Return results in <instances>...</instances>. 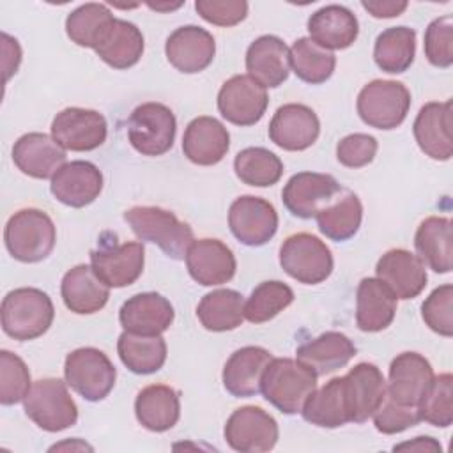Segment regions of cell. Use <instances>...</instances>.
<instances>
[{
    "instance_id": "cell-1",
    "label": "cell",
    "mask_w": 453,
    "mask_h": 453,
    "mask_svg": "<svg viewBox=\"0 0 453 453\" xmlns=\"http://www.w3.org/2000/svg\"><path fill=\"white\" fill-rule=\"evenodd\" d=\"M317 389V375L297 359L273 357L267 365L260 393L283 414L301 412L308 396Z\"/></svg>"
},
{
    "instance_id": "cell-2",
    "label": "cell",
    "mask_w": 453,
    "mask_h": 453,
    "mask_svg": "<svg viewBox=\"0 0 453 453\" xmlns=\"http://www.w3.org/2000/svg\"><path fill=\"white\" fill-rule=\"evenodd\" d=\"M2 329L18 342L42 336L55 317L50 296L34 287L11 290L2 301Z\"/></svg>"
},
{
    "instance_id": "cell-3",
    "label": "cell",
    "mask_w": 453,
    "mask_h": 453,
    "mask_svg": "<svg viewBox=\"0 0 453 453\" xmlns=\"http://www.w3.org/2000/svg\"><path fill=\"white\" fill-rule=\"evenodd\" d=\"M124 219L140 241L157 244L173 260L186 258L188 248L195 241L191 226L161 207L136 205L124 212Z\"/></svg>"
},
{
    "instance_id": "cell-4",
    "label": "cell",
    "mask_w": 453,
    "mask_h": 453,
    "mask_svg": "<svg viewBox=\"0 0 453 453\" xmlns=\"http://www.w3.org/2000/svg\"><path fill=\"white\" fill-rule=\"evenodd\" d=\"M4 241L12 258L25 264H35L53 251L57 230L44 211L21 209L9 218L4 230Z\"/></svg>"
},
{
    "instance_id": "cell-5",
    "label": "cell",
    "mask_w": 453,
    "mask_h": 453,
    "mask_svg": "<svg viewBox=\"0 0 453 453\" xmlns=\"http://www.w3.org/2000/svg\"><path fill=\"white\" fill-rule=\"evenodd\" d=\"M23 407L25 414L46 432H60L78 421V407L67 391V382L55 377L35 380Z\"/></svg>"
},
{
    "instance_id": "cell-6",
    "label": "cell",
    "mask_w": 453,
    "mask_h": 453,
    "mask_svg": "<svg viewBox=\"0 0 453 453\" xmlns=\"http://www.w3.org/2000/svg\"><path fill=\"white\" fill-rule=\"evenodd\" d=\"M356 108L361 120L370 127L395 129L409 113L411 92L402 81L373 80L359 90Z\"/></svg>"
},
{
    "instance_id": "cell-7",
    "label": "cell",
    "mask_w": 453,
    "mask_h": 453,
    "mask_svg": "<svg viewBox=\"0 0 453 453\" xmlns=\"http://www.w3.org/2000/svg\"><path fill=\"white\" fill-rule=\"evenodd\" d=\"M64 377L67 386H71L80 396L88 402H99L113 389L117 370L103 350L81 347L67 354Z\"/></svg>"
},
{
    "instance_id": "cell-8",
    "label": "cell",
    "mask_w": 453,
    "mask_h": 453,
    "mask_svg": "<svg viewBox=\"0 0 453 453\" xmlns=\"http://www.w3.org/2000/svg\"><path fill=\"white\" fill-rule=\"evenodd\" d=\"M283 271L304 285H317L333 273L331 250L317 235L299 232L288 235L280 248Z\"/></svg>"
},
{
    "instance_id": "cell-9",
    "label": "cell",
    "mask_w": 453,
    "mask_h": 453,
    "mask_svg": "<svg viewBox=\"0 0 453 453\" xmlns=\"http://www.w3.org/2000/svg\"><path fill=\"white\" fill-rule=\"evenodd\" d=\"M177 120L161 103H143L127 119V140L143 156H163L173 145Z\"/></svg>"
},
{
    "instance_id": "cell-10",
    "label": "cell",
    "mask_w": 453,
    "mask_h": 453,
    "mask_svg": "<svg viewBox=\"0 0 453 453\" xmlns=\"http://www.w3.org/2000/svg\"><path fill=\"white\" fill-rule=\"evenodd\" d=\"M143 244L138 241L119 244L115 235L110 241L103 235L97 250L90 251V265L103 283L122 288L134 283L143 273Z\"/></svg>"
},
{
    "instance_id": "cell-11",
    "label": "cell",
    "mask_w": 453,
    "mask_h": 453,
    "mask_svg": "<svg viewBox=\"0 0 453 453\" xmlns=\"http://www.w3.org/2000/svg\"><path fill=\"white\" fill-rule=\"evenodd\" d=\"M225 441L241 453H265L278 442V423L262 407L244 405L235 409L225 423Z\"/></svg>"
},
{
    "instance_id": "cell-12",
    "label": "cell",
    "mask_w": 453,
    "mask_h": 453,
    "mask_svg": "<svg viewBox=\"0 0 453 453\" xmlns=\"http://www.w3.org/2000/svg\"><path fill=\"white\" fill-rule=\"evenodd\" d=\"M269 104L265 88L248 74H235L218 92V110L223 119L235 126L257 124Z\"/></svg>"
},
{
    "instance_id": "cell-13",
    "label": "cell",
    "mask_w": 453,
    "mask_h": 453,
    "mask_svg": "<svg viewBox=\"0 0 453 453\" xmlns=\"http://www.w3.org/2000/svg\"><path fill=\"white\" fill-rule=\"evenodd\" d=\"M108 126L104 117L96 110L65 108L58 111L51 122L53 140L73 152L94 150L104 143Z\"/></svg>"
},
{
    "instance_id": "cell-14",
    "label": "cell",
    "mask_w": 453,
    "mask_h": 453,
    "mask_svg": "<svg viewBox=\"0 0 453 453\" xmlns=\"http://www.w3.org/2000/svg\"><path fill=\"white\" fill-rule=\"evenodd\" d=\"M228 226L237 241L246 246H262L278 230V212L271 202L260 196L244 195L228 209Z\"/></svg>"
},
{
    "instance_id": "cell-15",
    "label": "cell",
    "mask_w": 453,
    "mask_h": 453,
    "mask_svg": "<svg viewBox=\"0 0 453 453\" xmlns=\"http://www.w3.org/2000/svg\"><path fill=\"white\" fill-rule=\"evenodd\" d=\"M342 186L329 173L299 172L288 179L281 191V200L290 214L310 219L315 218L320 209L340 195Z\"/></svg>"
},
{
    "instance_id": "cell-16",
    "label": "cell",
    "mask_w": 453,
    "mask_h": 453,
    "mask_svg": "<svg viewBox=\"0 0 453 453\" xmlns=\"http://www.w3.org/2000/svg\"><path fill=\"white\" fill-rule=\"evenodd\" d=\"M320 133L317 113L306 104L288 103L276 110L269 122V138L283 150H304L311 147Z\"/></svg>"
},
{
    "instance_id": "cell-17",
    "label": "cell",
    "mask_w": 453,
    "mask_h": 453,
    "mask_svg": "<svg viewBox=\"0 0 453 453\" xmlns=\"http://www.w3.org/2000/svg\"><path fill=\"white\" fill-rule=\"evenodd\" d=\"M434 380L430 361L418 352H402L389 365L386 395L400 403L416 407Z\"/></svg>"
},
{
    "instance_id": "cell-18",
    "label": "cell",
    "mask_w": 453,
    "mask_h": 453,
    "mask_svg": "<svg viewBox=\"0 0 453 453\" xmlns=\"http://www.w3.org/2000/svg\"><path fill=\"white\" fill-rule=\"evenodd\" d=\"M168 62L184 74H195L211 65L216 42L211 32L196 25H184L175 28L165 44Z\"/></svg>"
},
{
    "instance_id": "cell-19",
    "label": "cell",
    "mask_w": 453,
    "mask_h": 453,
    "mask_svg": "<svg viewBox=\"0 0 453 453\" xmlns=\"http://www.w3.org/2000/svg\"><path fill=\"white\" fill-rule=\"evenodd\" d=\"M186 265L189 276L203 287L230 281L237 269L232 250L219 239L193 241L186 253Z\"/></svg>"
},
{
    "instance_id": "cell-20",
    "label": "cell",
    "mask_w": 453,
    "mask_h": 453,
    "mask_svg": "<svg viewBox=\"0 0 453 453\" xmlns=\"http://www.w3.org/2000/svg\"><path fill=\"white\" fill-rule=\"evenodd\" d=\"M345 398L352 423H365L386 398V380L373 363H357L343 375Z\"/></svg>"
},
{
    "instance_id": "cell-21",
    "label": "cell",
    "mask_w": 453,
    "mask_h": 453,
    "mask_svg": "<svg viewBox=\"0 0 453 453\" xmlns=\"http://www.w3.org/2000/svg\"><path fill=\"white\" fill-rule=\"evenodd\" d=\"M50 191L60 203L80 209L92 203L103 191V173L90 161L65 163L51 177Z\"/></svg>"
},
{
    "instance_id": "cell-22",
    "label": "cell",
    "mask_w": 453,
    "mask_h": 453,
    "mask_svg": "<svg viewBox=\"0 0 453 453\" xmlns=\"http://www.w3.org/2000/svg\"><path fill=\"white\" fill-rule=\"evenodd\" d=\"M377 278L389 287L396 299H412L426 287V269L418 255L396 248L386 251L375 265Z\"/></svg>"
},
{
    "instance_id": "cell-23",
    "label": "cell",
    "mask_w": 453,
    "mask_h": 453,
    "mask_svg": "<svg viewBox=\"0 0 453 453\" xmlns=\"http://www.w3.org/2000/svg\"><path fill=\"white\" fill-rule=\"evenodd\" d=\"M65 149L44 133H27L12 147L14 165L34 179L53 177L65 165Z\"/></svg>"
},
{
    "instance_id": "cell-24",
    "label": "cell",
    "mask_w": 453,
    "mask_h": 453,
    "mask_svg": "<svg viewBox=\"0 0 453 453\" xmlns=\"http://www.w3.org/2000/svg\"><path fill=\"white\" fill-rule=\"evenodd\" d=\"M412 133L418 147L432 159L448 161L453 154L451 101L426 103L414 119Z\"/></svg>"
},
{
    "instance_id": "cell-25",
    "label": "cell",
    "mask_w": 453,
    "mask_h": 453,
    "mask_svg": "<svg viewBox=\"0 0 453 453\" xmlns=\"http://www.w3.org/2000/svg\"><path fill=\"white\" fill-rule=\"evenodd\" d=\"M173 317V306L157 292L136 294L129 297L119 311L124 331L136 334H161L172 326Z\"/></svg>"
},
{
    "instance_id": "cell-26",
    "label": "cell",
    "mask_w": 453,
    "mask_h": 453,
    "mask_svg": "<svg viewBox=\"0 0 453 453\" xmlns=\"http://www.w3.org/2000/svg\"><path fill=\"white\" fill-rule=\"evenodd\" d=\"M248 76L264 88L280 87L290 73V51L276 35H260L246 51Z\"/></svg>"
},
{
    "instance_id": "cell-27",
    "label": "cell",
    "mask_w": 453,
    "mask_h": 453,
    "mask_svg": "<svg viewBox=\"0 0 453 453\" xmlns=\"http://www.w3.org/2000/svg\"><path fill=\"white\" fill-rule=\"evenodd\" d=\"M230 149V134L226 127L214 117L193 119L182 136L184 156L200 166L219 163Z\"/></svg>"
},
{
    "instance_id": "cell-28",
    "label": "cell",
    "mask_w": 453,
    "mask_h": 453,
    "mask_svg": "<svg viewBox=\"0 0 453 453\" xmlns=\"http://www.w3.org/2000/svg\"><path fill=\"white\" fill-rule=\"evenodd\" d=\"M273 356L267 349L248 345L235 350L223 366V386L237 398L255 396L260 393L262 375Z\"/></svg>"
},
{
    "instance_id": "cell-29",
    "label": "cell",
    "mask_w": 453,
    "mask_h": 453,
    "mask_svg": "<svg viewBox=\"0 0 453 453\" xmlns=\"http://www.w3.org/2000/svg\"><path fill=\"white\" fill-rule=\"evenodd\" d=\"M60 294L67 310L78 315H90L104 308L110 287L99 280L92 265L78 264L64 274Z\"/></svg>"
},
{
    "instance_id": "cell-30",
    "label": "cell",
    "mask_w": 453,
    "mask_h": 453,
    "mask_svg": "<svg viewBox=\"0 0 453 453\" xmlns=\"http://www.w3.org/2000/svg\"><path fill=\"white\" fill-rule=\"evenodd\" d=\"M310 39L326 50H345L359 34L356 14L343 5H324L308 19Z\"/></svg>"
},
{
    "instance_id": "cell-31",
    "label": "cell",
    "mask_w": 453,
    "mask_h": 453,
    "mask_svg": "<svg viewBox=\"0 0 453 453\" xmlns=\"http://www.w3.org/2000/svg\"><path fill=\"white\" fill-rule=\"evenodd\" d=\"M396 313V297L379 278H363L356 292V324L365 333L386 329Z\"/></svg>"
},
{
    "instance_id": "cell-32",
    "label": "cell",
    "mask_w": 453,
    "mask_h": 453,
    "mask_svg": "<svg viewBox=\"0 0 453 453\" xmlns=\"http://www.w3.org/2000/svg\"><path fill=\"white\" fill-rule=\"evenodd\" d=\"M356 356V345L340 331H327L320 336L303 343L296 359L315 372V375H327L343 368Z\"/></svg>"
},
{
    "instance_id": "cell-33",
    "label": "cell",
    "mask_w": 453,
    "mask_h": 453,
    "mask_svg": "<svg viewBox=\"0 0 453 453\" xmlns=\"http://www.w3.org/2000/svg\"><path fill=\"white\" fill-rule=\"evenodd\" d=\"M134 414L143 428L166 432L177 425L180 416L179 393L166 384H150L138 393Z\"/></svg>"
},
{
    "instance_id": "cell-34",
    "label": "cell",
    "mask_w": 453,
    "mask_h": 453,
    "mask_svg": "<svg viewBox=\"0 0 453 453\" xmlns=\"http://www.w3.org/2000/svg\"><path fill=\"white\" fill-rule=\"evenodd\" d=\"M414 248L419 260L434 273H449L453 265L451 219L442 216H430L421 221L414 235Z\"/></svg>"
},
{
    "instance_id": "cell-35",
    "label": "cell",
    "mask_w": 453,
    "mask_h": 453,
    "mask_svg": "<svg viewBox=\"0 0 453 453\" xmlns=\"http://www.w3.org/2000/svg\"><path fill=\"white\" fill-rule=\"evenodd\" d=\"M94 51L110 67L129 69L143 55V35L134 23L115 18Z\"/></svg>"
},
{
    "instance_id": "cell-36",
    "label": "cell",
    "mask_w": 453,
    "mask_h": 453,
    "mask_svg": "<svg viewBox=\"0 0 453 453\" xmlns=\"http://www.w3.org/2000/svg\"><path fill=\"white\" fill-rule=\"evenodd\" d=\"M303 418L320 428H338L350 421L343 377H334L315 389L301 409Z\"/></svg>"
},
{
    "instance_id": "cell-37",
    "label": "cell",
    "mask_w": 453,
    "mask_h": 453,
    "mask_svg": "<svg viewBox=\"0 0 453 453\" xmlns=\"http://www.w3.org/2000/svg\"><path fill=\"white\" fill-rule=\"evenodd\" d=\"M117 352L124 366L138 375H149L163 368L166 342L161 334H136L124 331L117 342Z\"/></svg>"
},
{
    "instance_id": "cell-38",
    "label": "cell",
    "mask_w": 453,
    "mask_h": 453,
    "mask_svg": "<svg viewBox=\"0 0 453 453\" xmlns=\"http://www.w3.org/2000/svg\"><path fill=\"white\" fill-rule=\"evenodd\" d=\"M196 317L207 331H232L244 320V299L232 288L212 290L200 299Z\"/></svg>"
},
{
    "instance_id": "cell-39",
    "label": "cell",
    "mask_w": 453,
    "mask_h": 453,
    "mask_svg": "<svg viewBox=\"0 0 453 453\" xmlns=\"http://www.w3.org/2000/svg\"><path fill=\"white\" fill-rule=\"evenodd\" d=\"M416 55V32L409 27H389L382 30L373 46V60L384 73H405Z\"/></svg>"
},
{
    "instance_id": "cell-40",
    "label": "cell",
    "mask_w": 453,
    "mask_h": 453,
    "mask_svg": "<svg viewBox=\"0 0 453 453\" xmlns=\"http://www.w3.org/2000/svg\"><path fill=\"white\" fill-rule=\"evenodd\" d=\"M319 230L331 241H347L354 237L361 226L363 205L352 191H345L343 196H338L315 216Z\"/></svg>"
},
{
    "instance_id": "cell-41",
    "label": "cell",
    "mask_w": 453,
    "mask_h": 453,
    "mask_svg": "<svg viewBox=\"0 0 453 453\" xmlns=\"http://www.w3.org/2000/svg\"><path fill=\"white\" fill-rule=\"evenodd\" d=\"M113 21L115 16L104 4L90 2L76 7L65 18V32L74 44L96 50Z\"/></svg>"
},
{
    "instance_id": "cell-42",
    "label": "cell",
    "mask_w": 453,
    "mask_h": 453,
    "mask_svg": "<svg viewBox=\"0 0 453 453\" xmlns=\"http://www.w3.org/2000/svg\"><path fill=\"white\" fill-rule=\"evenodd\" d=\"M288 51L292 71L299 80L310 85L324 83L336 67L334 53L319 46L310 37H299Z\"/></svg>"
},
{
    "instance_id": "cell-43",
    "label": "cell",
    "mask_w": 453,
    "mask_h": 453,
    "mask_svg": "<svg viewBox=\"0 0 453 453\" xmlns=\"http://www.w3.org/2000/svg\"><path fill=\"white\" fill-rule=\"evenodd\" d=\"M235 175L241 182L255 188L276 184L283 173L281 159L264 147H246L234 159Z\"/></svg>"
},
{
    "instance_id": "cell-44",
    "label": "cell",
    "mask_w": 453,
    "mask_h": 453,
    "mask_svg": "<svg viewBox=\"0 0 453 453\" xmlns=\"http://www.w3.org/2000/svg\"><path fill=\"white\" fill-rule=\"evenodd\" d=\"M294 301V290L278 280L257 285L244 303V319L251 324H262L274 319Z\"/></svg>"
},
{
    "instance_id": "cell-45",
    "label": "cell",
    "mask_w": 453,
    "mask_h": 453,
    "mask_svg": "<svg viewBox=\"0 0 453 453\" xmlns=\"http://www.w3.org/2000/svg\"><path fill=\"white\" fill-rule=\"evenodd\" d=\"M418 407L419 419L439 428L453 423V377L451 373L434 375L432 384L421 396Z\"/></svg>"
},
{
    "instance_id": "cell-46",
    "label": "cell",
    "mask_w": 453,
    "mask_h": 453,
    "mask_svg": "<svg viewBox=\"0 0 453 453\" xmlns=\"http://www.w3.org/2000/svg\"><path fill=\"white\" fill-rule=\"evenodd\" d=\"M32 388L30 372L25 361L11 350L0 352V402L2 405H14L28 395Z\"/></svg>"
},
{
    "instance_id": "cell-47",
    "label": "cell",
    "mask_w": 453,
    "mask_h": 453,
    "mask_svg": "<svg viewBox=\"0 0 453 453\" xmlns=\"http://www.w3.org/2000/svg\"><path fill=\"white\" fill-rule=\"evenodd\" d=\"M425 324L437 334L449 338L453 334V285L437 287L421 304Z\"/></svg>"
},
{
    "instance_id": "cell-48",
    "label": "cell",
    "mask_w": 453,
    "mask_h": 453,
    "mask_svg": "<svg viewBox=\"0 0 453 453\" xmlns=\"http://www.w3.org/2000/svg\"><path fill=\"white\" fill-rule=\"evenodd\" d=\"M425 57L435 67L453 64V18H435L425 30Z\"/></svg>"
},
{
    "instance_id": "cell-49",
    "label": "cell",
    "mask_w": 453,
    "mask_h": 453,
    "mask_svg": "<svg viewBox=\"0 0 453 453\" xmlns=\"http://www.w3.org/2000/svg\"><path fill=\"white\" fill-rule=\"evenodd\" d=\"M372 418H373L375 428L386 435L400 434L421 421L419 414H418V407L400 405V403L393 402L388 395H386L384 402L380 403V407L373 412Z\"/></svg>"
},
{
    "instance_id": "cell-50",
    "label": "cell",
    "mask_w": 453,
    "mask_h": 453,
    "mask_svg": "<svg viewBox=\"0 0 453 453\" xmlns=\"http://www.w3.org/2000/svg\"><path fill=\"white\" fill-rule=\"evenodd\" d=\"M377 140L366 133L343 136L336 145V157L347 168H361L373 161L377 154Z\"/></svg>"
},
{
    "instance_id": "cell-51",
    "label": "cell",
    "mask_w": 453,
    "mask_h": 453,
    "mask_svg": "<svg viewBox=\"0 0 453 453\" xmlns=\"http://www.w3.org/2000/svg\"><path fill=\"white\" fill-rule=\"evenodd\" d=\"M195 9L216 27H234L248 16V2L244 0H196Z\"/></svg>"
},
{
    "instance_id": "cell-52",
    "label": "cell",
    "mask_w": 453,
    "mask_h": 453,
    "mask_svg": "<svg viewBox=\"0 0 453 453\" xmlns=\"http://www.w3.org/2000/svg\"><path fill=\"white\" fill-rule=\"evenodd\" d=\"M361 5L373 18H395L407 9V2L403 0H363Z\"/></svg>"
},
{
    "instance_id": "cell-53",
    "label": "cell",
    "mask_w": 453,
    "mask_h": 453,
    "mask_svg": "<svg viewBox=\"0 0 453 453\" xmlns=\"http://www.w3.org/2000/svg\"><path fill=\"white\" fill-rule=\"evenodd\" d=\"M396 449H414V451H441V444L434 437H416L411 442H403L393 448Z\"/></svg>"
},
{
    "instance_id": "cell-54",
    "label": "cell",
    "mask_w": 453,
    "mask_h": 453,
    "mask_svg": "<svg viewBox=\"0 0 453 453\" xmlns=\"http://www.w3.org/2000/svg\"><path fill=\"white\" fill-rule=\"evenodd\" d=\"M150 9H156V11H173V9H179L182 5V2H177V4H147Z\"/></svg>"
}]
</instances>
